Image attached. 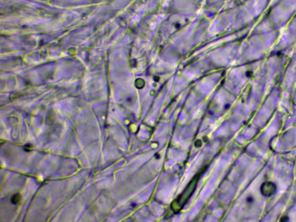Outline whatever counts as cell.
<instances>
[{"label": "cell", "mask_w": 296, "mask_h": 222, "mask_svg": "<svg viewBox=\"0 0 296 222\" xmlns=\"http://www.w3.org/2000/svg\"><path fill=\"white\" fill-rule=\"evenodd\" d=\"M198 179V176H195V178L191 180V182L189 184L186 189L183 191V194L176 200L172 203L171 205L172 210L176 212L178 211L179 212V210L182 208L183 205L186 203L188 199L190 198L193 191H195Z\"/></svg>", "instance_id": "cell-1"}, {"label": "cell", "mask_w": 296, "mask_h": 222, "mask_svg": "<svg viewBox=\"0 0 296 222\" xmlns=\"http://www.w3.org/2000/svg\"><path fill=\"white\" fill-rule=\"evenodd\" d=\"M276 191V186L275 184L267 182L263 183L261 187V193L265 196H271Z\"/></svg>", "instance_id": "cell-2"}, {"label": "cell", "mask_w": 296, "mask_h": 222, "mask_svg": "<svg viewBox=\"0 0 296 222\" xmlns=\"http://www.w3.org/2000/svg\"><path fill=\"white\" fill-rule=\"evenodd\" d=\"M21 199V196L19 194H16L13 195L11 198V202L13 204H17L19 203L20 200Z\"/></svg>", "instance_id": "cell-3"}, {"label": "cell", "mask_w": 296, "mask_h": 222, "mask_svg": "<svg viewBox=\"0 0 296 222\" xmlns=\"http://www.w3.org/2000/svg\"><path fill=\"white\" fill-rule=\"evenodd\" d=\"M26 148H27V149L26 150V151H30L31 149V147H30V145H26V146H25L24 149H26Z\"/></svg>", "instance_id": "cell-4"}]
</instances>
